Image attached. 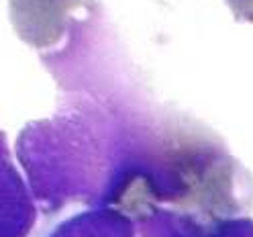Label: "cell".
Here are the masks:
<instances>
[{
    "label": "cell",
    "instance_id": "6da1fadb",
    "mask_svg": "<svg viewBox=\"0 0 253 237\" xmlns=\"http://www.w3.org/2000/svg\"><path fill=\"white\" fill-rule=\"evenodd\" d=\"M86 0H8V17L21 41L47 49L66 35L72 12Z\"/></svg>",
    "mask_w": 253,
    "mask_h": 237
},
{
    "label": "cell",
    "instance_id": "7a4b0ae2",
    "mask_svg": "<svg viewBox=\"0 0 253 237\" xmlns=\"http://www.w3.org/2000/svg\"><path fill=\"white\" fill-rule=\"evenodd\" d=\"M237 21L253 23V0H227Z\"/></svg>",
    "mask_w": 253,
    "mask_h": 237
}]
</instances>
